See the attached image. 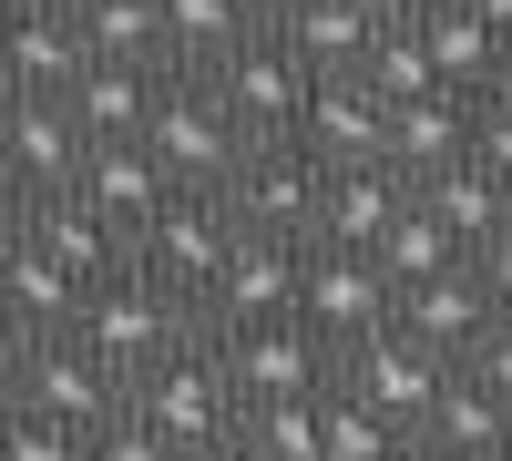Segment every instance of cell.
<instances>
[{"mask_svg": "<svg viewBox=\"0 0 512 461\" xmlns=\"http://www.w3.org/2000/svg\"><path fill=\"white\" fill-rule=\"evenodd\" d=\"M226 246H236L226 195H216V185H175V195H164L154 216L134 226V277H154L164 298H185V308H195V287L226 267Z\"/></svg>", "mask_w": 512, "mask_h": 461, "instance_id": "3", "label": "cell"}, {"mask_svg": "<svg viewBox=\"0 0 512 461\" xmlns=\"http://www.w3.org/2000/svg\"><path fill=\"white\" fill-rule=\"evenodd\" d=\"M21 339H31V328H21L11 308H0V380H11V359H21Z\"/></svg>", "mask_w": 512, "mask_h": 461, "instance_id": "40", "label": "cell"}, {"mask_svg": "<svg viewBox=\"0 0 512 461\" xmlns=\"http://www.w3.org/2000/svg\"><path fill=\"white\" fill-rule=\"evenodd\" d=\"M72 339L93 349L113 380H134V369H154L164 349H185L195 339V308L185 298H164L154 277H134V267H113L103 287H82V308H72Z\"/></svg>", "mask_w": 512, "mask_h": 461, "instance_id": "2", "label": "cell"}, {"mask_svg": "<svg viewBox=\"0 0 512 461\" xmlns=\"http://www.w3.org/2000/svg\"><path fill=\"white\" fill-rule=\"evenodd\" d=\"M400 441L410 431H390L369 400H349V390H318V461H400Z\"/></svg>", "mask_w": 512, "mask_h": 461, "instance_id": "31", "label": "cell"}, {"mask_svg": "<svg viewBox=\"0 0 512 461\" xmlns=\"http://www.w3.org/2000/svg\"><path fill=\"white\" fill-rule=\"evenodd\" d=\"M0 461H82V431H62V421H31V410H21V431L0 441Z\"/></svg>", "mask_w": 512, "mask_h": 461, "instance_id": "35", "label": "cell"}, {"mask_svg": "<svg viewBox=\"0 0 512 461\" xmlns=\"http://www.w3.org/2000/svg\"><path fill=\"white\" fill-rule=\"evenodd\" d=\"M400 461H451V451H431V441H400Z\"/></svg>", "mask_w": 512, "mask_h": 461, "instance_id": "43", "label": "cell"}, {"mask_svg": "<svg viewBox=\"0 0 512 461\" xmlns=\"http://www.w3.org/2000/svg\"><path fill=\"white\" fill-rule=\"evenodd\" d=\"M62 11H72L82 62H144V72H164V21H154V0H62Z\"/></svg>", "mask_w": 512, "mask_h": 461, "instance_id": "27", "label": "cell"}, {"mask_svg": "<svg viewBox=\"0 0 512 461\" xmlns=\"http://www.w3.org/2000/svg\"><path fill=\"white\" fill-rule=\"evenodd\" d=\"M359 82H369V103H379V113H390V103H420V93H441V72H431V52H420V31H410V21H379V31H369Z\"/></svg>", "mask_w": 512, "mask_h": 461, "instance_id": "29", "label": "cell"}, {"mask_svg": "<svg viewBox=\"0 0 512 461\" xmlns=\"http://www.w3.org/2000/svg\"><path fill=\"white\" fill-rule=\"evenodd\" d=\"M410 205V175L390 164H318V216H308V246H369Z\"/></svg>", "mask_w": 512, "mask_h": 461, "instance_id": "17", "label": "cell"}, {"mask_svg": "<svg viewBox=\"0 0 512 461\" xmlns=\"http://www.w3.org/2000/svg\"><path fill=\"white\" fill-rule=\"evenodd\" d=\"M216 195H226L236 236H287V246H308V216H318V164L297 154V144H246V154H236V175H226Z\"/></svg>", "mask_w": 512, "mask_h": 461, "instance_id": "10", "label": "cell"}, {"mask_svg": "<svg viewBox=\"0 0 512 461\" xmlns=\"http://www.w3.org/2000/svg\"><path fill=\"white\" fill-rule=\"evenodd\" d=\"M21 216H31V185H21V164L0 154V226H21Z\"/></svg>", "mask_w": 512, "mask_h": 461, "instance_id": "37", "label": "cell"}, {"mask_svg": "<svg viewBox=\"0 0 512 461\" xmlns=\"http://www.w3.org/2000/svg\"><path fill=\"white\" fill-rule=\"evenodd\" d=\"M369 31H379V11H369V0H277V11H267V41H277V52L308 72V82L359 72Z\"/></svg>", "mask_w": 512, "mask_h": 461, "instance_id": "13", "label": "cell"}, {"mask_svg": "<svg viewBox=\"0 0 512 461\" xmlns=\"http://www.w3.org/2000/svg\"><path fill=\"white\" fill-rule=\"evenodd\" d=\"M359 257H369L379 277H390V287H420V277H441V267L461 257V246H451V236H441L431 216H420V195H410L400 216H390V226H379V236L359 246Z\"/></svg>", "mask_w": 512, "mask_h": 461, "instance_id": "30", "label": "cell"}, {"mask_svg": "<svg viewBox=\"0 0 512 461\" xmlns=\"http://www.w3.org/2000/svg\"><path fill=\"white\" fill-rule=\"evenodd\" d=\"M379 123H390V113L369 103V82L359 72H328V82H308V113H297L287 144L308 164H379Z\"/></svg>", "mask_w": 512, "mask_h": 461, "instance_id": "18", "label": "cell"}, {"mask_svg": "<svg viewBox=\"0 0 512 461\" xmlns=\"http://www.w3.org/2000/svg\"><path fill=\"white\" fill-rule=\"evenodd\" d=\"M123 410H134L144 431H164L185 461H226V441H236V390L216 380L205 339H185V349H164L154 369H134V380H123Z\"/></svg>", "mask_w": 512, "mask_h": 461, "instance_id": "1", "label": "cell"}, {"mask_svg": "<svg viewBox=\"0 0 512 461\" xmlns=\"http://www.w3.org/2000/svg\"><path fill=\"white\" fill-rule=\"evenodd\" d=\"M205 359H216V380L236 400H308L328 390V349L308 339L297 318H256V328H195Z\"/></svg>", "mask_w": 512, "mask_h": 461, "instance_id": "5", "label": "cell"}, {"mask_svg": "<svg viewBox=\"0 0 512 461\" xmlns=\"http://www.w3.org/2000/svg\"><path fill=\"white\" fill-rule=\"evenodd\" d=\"M82 72V41L62 0H0V93H62Z\"/></svg>", "mask_w": 512, "mask_h": 461, "instance_id": "14", "label": "cell"}, {"mask_svg": "<svg viewBox=\"0 0 512 461\" xmlns=\"http://www.w3.org/2000/svg\"><path fill=\"white\" fill-rule=\"evenodd\" d=\"M472 154V103L461 93H420V103H390V123H379V164L390 175H441V164Z\"/></svg>", "mask_w": 512, "mask_h": 461, "instance_id": "19", "label": "cell"}, {"mask_svg": "<svg viewBox=\"0 0 512 461\" xmlns=\"http://www.w3.org/2000/svg\"><path fill=\"white\" fill-rule=\"evenodd\" d=\"M420 31V52H431V72H441V93H461V103H482L492 93V62H502V41L472 21V0H441L431 21H410Z\"/></svg>", "mask_w": 512, "mask_h": 461, "instance_id": "26", "label": "cell"}, {"mask_svg": "<svg viewBox=\"0 0 512 461\" xmlns=\"http://www.w3.org/2000/svg\"><path fill=\"white\" fill-rule=\"evenodd\" d=\"M502 431H512V410L472 380V369H451V380L431 390V410H420V431H410V441H431V451H451V461H482Z\"/></svg>", "mask_w": 512, "mask_h": 461, "instance_id": "25", "label": "cell"}, {"mask_svg": "<svg viewBox=\"0 0 512 461\" xmlns=\"http://www.w3.org/2000/svg\"><path fill=\"white\" fill-rule=\"evenodd\" d=\"M82 461H185V451L164 441V431H144L134 410H113V421H103L93 441H82Z\"/></svg>", "mask_w": 512, "mask_h": 461, "instance_id": "32", "label": "cell"}, {"mask_svg": "<svg viewBox=\"0 0 512 461\" xmlns=\"http://www.w3.org/2000/svg\"><path fill=\"white\" fill-rule=\"evenodd\" d=\"M472 277H482V298H492V318H512V226H502L492 246H472Z\"/></svg>", "mask_w": 512, "mask_h": 461, "instance_id": "36", "label": "cell"}, {"mask_svg": "<svg viewBox=\"0 0 512 461\" xmlns=\"http://www.w3.org/2000/svg\"><path fill=\"white\" fill-rule=\"evenodd\" d=\"M195 82L216 93V113L236 123L246 144H287V134H297V113H308V72H297L267 31H256L246 52H226L216 72H195Z\"/></svg>", "mask_w": 512, "mask_h": 461, "instance_id": "9", "label": "cell"}, {"mask_svg": "<svg viewBox=\"0 0 512 461\" xmlns=\"http://www.w3.org/2000/svg\"><path fill=\"white\" fill-rule=\"evenodd\" d=\"M256 318H297V246L287 236H236L226 267L195 287V328H256Z\"/></svg>", "mask_w": 512, "mask_h": 461, "instance_id": "11", "label": "cell"}, {"mask_svg": "<svg viewBox=\"0 0 512 461\" xmlns=\"http://www.w3.org/2000/svg\"><path fill=\"white\" fill-rule=\"evenodd\" d=\"M328 380L349 390V400H369L390 431H420V410H431V390L451 380V359L420 349L410 328H369V339H349V349L328 359Z\"/></svg>", "mask_w": 512, "mask_h": 461, "instance_id": "8", "label": "cell"}, {"mask_svg": "<svg viewBox=\"0 0 512 461\" xmlns=\"http://www.w3.org/2000/svg\"><path fill=\"white\" fill-rule=\"evenodd\" d=\"M390 328H410L420 349H441V359H461L492 328V298H482V277H472V257H451L441 277H420V287H390Z\"/></svg>", "mask_w": 512, "mask_h": 461, "instance_id": "15", "label": "cell"}, {"mask_svg": "<svg viewBox=\"0 0 512 461\" xmlns=\"http://www.w3.org/2000/svg\"><path fill=\"white\" fill-rule=\"evenodd\" d=\"M0 154L21 164L31 195H62L72 164H82V123L62 93H0Z\"/></svg>", "mask_w": 512, "mask_h": 461, "instance_id": "16", "label": "cell"}, {"mask_svg": "<svg viewBox=\"0 0 512 461\" xmlns=\"http://www.w3.org/2000/svg\"><path fill=\"white\" fill-rule=\"evenodd\" d=\"M154 93H164V72H144V62H82V72L62 82L82 144H134L144 113H154Z\"/></svg>", "mask_w": 512, "mask_h": 461, "instance_id": "21", "label": "cell"}, {"mask_svg": "<svg viewBox=\"0 0 512 461\" xmlns=\"http://www.w3.org/2000/svg\"><path fill=\"white\" fill-rule=\"evenodd\" d=\"M0 308H11L31 339L41 328H72V308H82V287L31 246V226H0Z\"/></svg>", "mask_w": 512, "mask_h": 461, "instance_id": "24", "label": "cell"}, {"mask_svg": "<svg viewBox=\"0 0 512 461\" xmlns=\"http://www.w3.org/2000/svg\"><path fill=\"white\" fill-rule=\"evenodd\" d=\"M11 400L31 410V421H62V431L93 441L123 410V380L72 339V328H41V339H21V359H11Z\"/></svg>", "mask_w": 512, "mask_h": 461, "instance_id": "4", "label": "cell"}, {"mask_svg": "<svg viewBox=\"0 0 512 461\" xmlns=\"http://www.w3.org/2000/svg\"><path fill=\"white\" fill-rule=\"evenodd\" d=\"M236 461H318V390L308 400H236Z\"/></svg>", "mask_w": 512, "mask_h": 461, "instance_id": "28", "label": "cell"}, {"mask_svg": "<svg viewBox=\"0 0 512 461\" xmlns=\"http://www.w3.org/2000/svg\"><path fill=\"white\" fill-rule=\"evenodd\" d=\"M226 461H236V451H226Z\"/></svg>", "mask_w": 512, "mask_h": 461, "instance_id": "46", "label": "cell"}, {"mask_svg": "<svg viewBox=\"0 0 512 461\" xmlns=\"http://www.w3.org/2000/svg\"><path fill=\"white\" fill-rule=\"evenodd\" d=\"M297 328L338 359L349 339L390 328V277H379L359 246H297Z\"/></svg>", "mask_w": 512, "mask_h": 461, "instance_id": "7", "label": "cell"}, {"mask_svg": "<svg viewBox=\"0 0 512 461\" xmlns=\"http://www.w3.org/2000/svg\"><path fill=\"white\" fill-rule=\"evenodd\" d=\"M451 369H472V380H482V390H492V400L512 410V318H492V328H482V339L461 349Z\"/></svg>", "mask_w": 512, "mask_h": 461, "instance_id": "33", "label": "cell"}, {"mask_svg": "<svg viewBox=\"0 0 512 461\" xmlns=\"http://www.w3.org/2000/svg\"><path fill=\"white\" fill-rule=\"evenodd\" d=\"M256 11H277V0H256Z\"/></svg>", "mask_w": 512, "mask_h": 461, "instance_id": "45", "label": "cell"}, {"mask_svg": "<svg viewBox=\"0 0 512 461\" xmlns=\"http://www.w3.org/2000/svg\"><path fill=\"white\" fill-rule=\"evenodd\" d=\"M62 195H82V205H93V216L123 236V257H134V226L154 216L164 195H175V175H164L144 144H82V164H72V185H62Z\"/></svg>", "mask_w": 512, "mask_h": 461, "instance_id": "12", "label": "cell"}, {"mask_svg": "<svg viewBox=\"0 0 512 461\" xmlns=\"http://www.w3.org/2000/svg\"><path fill=\"white\" fill-rule=\"evenodd\" d=\"M154 21H164V72H216L226 52L267 31L256 0H154Z\"/></svg>", "mask_w": 512, "mask_h": 461, "instance_id": "23", "label": "cell"}, {"mask_svg": "<svg viewBox=\"0 0 512 461\" xmlns=\"http://www.w3.org/2000/svg\"><path fill=\"white\" fill-rule=\"evenodd\" d=\"M369 11H379V21H431L441 0H369Z\"/></svg>", "mask_w": 512, "mask_h": 461, "instance_id": "39", "label": "cell"}, {"mask_svg": "<svg viewBox=\"0 0 512 461\" xmlns=\"http://www.w3.org/2000/svg\"><path fill=\"white\" fill-rule=\"evenodd\" d=\"M175 185H226L236 175V154H246V134L216 113V93H205L195 72H164V93H154V113H144V134H134Z\"/></svg>", "mask_w": 512, "mask_h": 461, "instance_id": "6", "label": "cell"}, {"mask_svg": "<svg viewBox=\"0 0 512 461\" xmlns=\"http://www.w3.org/2000/svg\"><path fill=\"white\" fill-rule=\"evenodd\" d=\"M410 195H420V216H431V226L461 246V257H472V246H492V236L512 226V185L492 175V164H472V154L441 164V175H420Z\"/></svg>", "mask_w": 512, "mask_h": 461, "instance_id": "20", "label": "cell"}, {"mask_svg": "<svg viewBox=\"0 0 512 461\" xmlns=\"http://www.w3.org/2000/svg\"><path fill=\"white\" fill-rule=\"evenodd\" d=\"M31 246H41V257H52L72 287H103L113 267H134V257H123V236L93 216V205H82V195H31Z\"/></svg>", "mask_w": 512, "mask_h": 461, "instance_id": "22", "label": "cell"}, {"mask_svg": "<svg viewBox=\"0 0 512 461\" xmlns=\"http://www.w3.org/2000/svg\"><path fill=\"white\" fill-rule=\"evenodd\" d=\"M492 93H512V41H502V62H492Z\"/></svg>", "mask_w": 512, "mask_h": 461, "instance_id": "42", "label": "cell"}, {"mask_svg": "<svg viewBox=\"0 0 512 461\" xmlns=\"http://www.w3.org/2000/svg\"><path fill=\"white\" fill-rule=\"evenodd\" d=\"M472 21H482L492 41H512V0H472Z\"/></svg>", "mask_w": 512, "mask_h": 461, "instance_id": "38", "label": "cell"}, {"mask_svg": "<svg viewBox=\"0 0 512 461\" xmlns=\"http://www.w3.org/2000/svg\"><path fill=\"white\" fill-rule=\"evenodd\" d=\"M482 461H512V431H502V441H492V451H482Z\"/></svg>", "mask_w": 512, "mask_h": 461, "instance_id": "44", "label": "cell"}, {"mask_svg": "<svg viewBox=\"0 0 512 461\" xmlns=\"http://www.w3.org/2000/svg\"><path fill=\"white\" fill-rule=\"evenodd\" d=\"M472 164H492V175L512 185V93H482L472 103Z\"/></svg>", "mask_w": 512, "mask_h": 461, "instance_id": "34", "label": "cell"}, {"mask_svg": "<svg viewBox=\"0 0 512 461\" xmlns=\"http://www.w3.org/2000/svg\"><path fill=\"white\" fill-rule=\"evenodd\" d=\"M21 431V400H11V380H0V441H11Z\"/></svg>", "mask_w": 512, "mask_h": 461, "instance_id": "41", "label": "cell"}]
</instances>
